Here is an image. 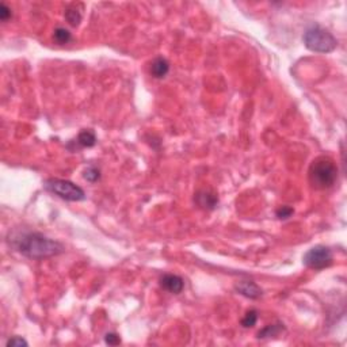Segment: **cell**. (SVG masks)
Segmentation results:
<instances>
[{"instance_id": "obj_1", "label": "cell", "mask_w": 347, "mask_h": 347, "mask_svg": "<svg viewBox=\"0 0 347 347\" xmlns=\"http://www.w3.org/2000/svg\"><path fill=\"white\" fill-rule=\"evenodd\" d=\"M10 243L18 253L30 259L52 258L64 251L61 243L37 232H19L12 239L10 237Z\"/></svg>"}, {"instance_id": "obj_2", "label": "cell", "mask_w": 347, "mask_h": 347, "mask_svg": "<svg viewBox=\"0 0 347 347\" xmlns=\"http://www.w3.org/2000/svg\"><path fill=\"white\" fill-rule=\"evenodd\" d=\"M308 178L312 187L327 190L332 187L338 179V169L335 163L327 156H320L310 163Z\"/></svg>"}, {"instance_id": "obj_3", "label": "cell", "mask_w": 347, "mask_h": 347, "mask_svg": "<svg viewBox=\"0 0 347 347\" xmlns=\"http://www.w3.org/2000/svg\"><path fill=\"white\" fill-rule=\"evenodd\" d=\"M305 46L316 53H330L337 49V38L319 25L308 27L303 37Z\"/></svg>"}, {"instance_id": "obj_4", "label": "cell", "mask_w": 347, "mask_h": 347, "mask_svg": "<svg viewBox=\"0 0 347 347\" xmlns=\"http://www.w3.org/2000/svg\"><path fill=\"white\" fill-rule=\"evenodd\" d=\"M43 187L49 193L57 195V197L65 201H74L75 202V201L86 200L85 190L78 184H75L74 182H69V180H65V179H47L46 182L43 183Z\"/></svg>"}, {"instance_id": "obj_5", "label": "cell", "mask_w": 347, "mask_h": 347, "mask_svg": "<svg viewBox=\"0 0 347 347\" xmlns=\"http://www.w3.org/2000/svg\"><path fill=\"white\" fill-rule=\"evenodd\" d=\"M334 260L331 250L326 246H316L304 255V264L312 270H323L330 267Z\"/></svg>"}, {"instance_id": "obj_6", "label": "cell", "mask_w": 347, "mask_h": 347, "mask_svg": "<svg viewBox=\"0 0 347 347\" xmlns=\"http://www.w3.org/2000/svg\"><path fill=\"white\" fill-rule=\"evenodd\" d=\"M160 286L164 290H167L170 293L174 295H179L184 288L183 279L180 278L179 275L175 274H164L163 277L160 278Z\"/></svg>"}, {"instance_id": "obj_7", "label": "cell", "mask_w": 347, "mask_h": 347, "mask_svg": "<svg viewBox=\"0 0 347 347\" xmlns=\"http://www.w3.org/2000/svg\"><path fill=\"white\" fill-rule=\"evenodd\" d=\"M195 202L197 205L202 208V209H208L212 211L215 209L218 204V197L215 193H212L209 190H201L195 195Z\"/></svg>"}, {"instance_id": "obj_8", "label": "cell", "mask_w": 347, "mask_h": 347, "mask_svg": "<svg viewBox=\"0 0 347 347\" xmlns=\"http://www.w3.org/2000/svg\"><path fill=\"white\" fill-rule=\"evenodd\" d=\"M236 290L244 297L248 299H259L262 296V289L259 288L258 285L253 282V281H242L236 285Z\"/></svg>"}, {"instance_id": "obj_9", "label": "cell", "mask_w": 347, "mask_h": 347, "mask_svg": "<svg viewBox=\"0 0 347 347\" xmlns=\"http://www.w3.org/2000/svg\"><path fill=\"white\" fill-rule=\"evenodd\" d=\"M170 72L169 61L163 57H156L151 64V75L156 79H163Z\"/></svg>"}, {"instance_id": "obj_10", "label": "cell", "mask_w": 347, "mask_h": 347, "mask_svg": "<svg viewBox=\"0 0 347 347\" xmlns=\"http://www.w3.org/2000/svg\"><path fill=\"white\" fill-rule=\"evenodd\" d=\"M96 144V136L91 129H85L79 133V136L76 138V145L82 148L94 147Z\"/></svg>"}, {"instance_id": "obj_11", "label": "cell", "mask_w": 347, "mask_h": 347, "mask_svg": "<svg viewBox=\"0 0 347 347\" xmlns=\"http://www.w3.org/2000/svg\"><path fill=\"white\" fill-rule=\"evenodd\" d=\"M53 40L58 45H67V43L72 41V34L65 27H57L53 32Z\"/></svg>"}, {"instance_id": "obj_12", "label": "cell", "mask_w": 347, "mask_h": 347, "mask_svg": "<svg viewBox=\"0 0 347 347\" xmlns=\"http://www.w3.org/2000/svg\"><path fill=\"white\" fill-rule=\"evenodd\" d=\"M284 331V326L282 324H270V326L264 327L263 330L258 332L259 339H264V338L278 337L281 332Z\"/></svg>"}, {"instance_id": "obj_13", "label": "cell", "mask_w": 347, "mask_h": 347, "mask_svg": "<svg viewBox=\"0 0 347 347\" xmlns=\"http://www.w3.org/2000/svg\"><path fill=\"white\" fill-rule=\"evenodd\" d=\"M65 19L69 22V25L78 26L82 21V12L76 8V5H72L65 11Z\"/></svg>"}, {"instance_id": "obj_14", "label": "cell", "mask_w": 347, "mask_h": 347, "mask_svg": "<svg viewBox=\"0 0 347 347\" xmlns=\"http://www.w3.org/2000/svg\"><path fill=\"white\" fill-rule=\"evenodd\" d=\"M257 321H258V312L255 309H251L248 310L247 313H246V316L243 317L242 326L246 327V328H250V327L255 326Z\"/></svg>"}, {"instance_id": "obj_15", "label": "cell", "mask_w": 347, "mask_h": 347, "mask_svg": "<svg viewBox=\"0 0 347 347\" xmlns=\"http://www.w3.org/2000/svg\"><path fill=\"white\" fill-rule=\"evenodd\" d=\"M85 179H87L88 182H96V180H99L100 178V171L96 167H94V166H89V167H87V169L85 170Z\"/></svg>"}, {"instance_id": "obj_16", "label": "cell", "mask_w": 347, "mask_h": 347, "mask_svg": "<svg viewBox=\"0 0 347 347\" xmlns=\"http://www.w3.org/2000/svg\"><path fill=\"white\" fill-rule=\"evenodd\" d=\"M293 213H295V211H293L292 208H289V206H281L278 211L275 212L277 217L281 218V220H286V218H289Z\"/></svg>"}, {"instance_id": "obj_17", "label": "cell", "mask_w": 347, "mask_h": 347, "mask_svg": "<svg viewBox=\"0 0 347 347\" xmlns=\"http://www.w3.org/2000/svg\"><path fill=\"white\" fill-rule=\"evenodd\" d=\"M27 345H29V343L22 337H12L11 339L7 341V347H22L27 346Z\"/></svg>"}, {"instance_id": "obj_18", "label": "cell", "mask_w": 347, "mask_h": 347, "mask_svg": "<svg viewBox=\"0 0 347 347\" xmlns=\"http://www.w3.org/2000/svg\"><path fill=\"white\" fill-rule=\"evenodd\" d=\"M11 15H12V12H11L10 7L4 4V3H1L0 4V19L3 22H7L11 18Z\"/></svg>"}, {"instance_id": "obj_19", "label": "cell", "mask_w": 347, "mask_h": 347, "mask_svg": "<svg viewBox=\"0 0 347 347\" xmlns=\"http://www.w3.org/2000/svg\"><path fill=\"white\" fill-rule=\"evenodd\" d=\"M105 342L107 343V345H110V346H117V345H120V343H121V339H120V337H118L117 334L110 332V334H107V335H106Z\"/></svg>"}]
</instances>
